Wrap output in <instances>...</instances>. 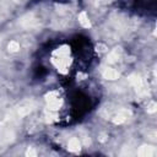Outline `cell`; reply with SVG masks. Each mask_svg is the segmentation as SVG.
I'll return each mask as SVG.
<instances>
[{
	"label": "cell",
	"mask_w": 157,
	"mask_h": 157,
	"mask_svg": "<svg viewBox=\"0 0 157 157\" xmlns=\"http://www.w3.org/2000/svg\"><path fill=\"white\" fill-rule=\"evenodd\" d=\"M53 63L54 65L58 67V70H60L61 72H65L70 65V59H69V49L65 47L59 48L54 56H53Z\"/></svg>",
	"instance_id": "cell-1"
},
{
	"label": "cell",
	"mask_w": 157,
	"mask_h": 157,
	"mask_svg": "<svg viewBox=\"0 0 157 157\" xmlns=\"http://www.w3.org/2000/svg\"><path fill=\"white\" fill-rule=\"evenodd\" d=\"M117 76H118V72L113 69H107L104 71V77H107L109 80H114V78H117Z\"/></svg>",
	"instance_id": "cell-4"
},
{
	"label": "cell",
	"mask_w": 157,
	"mask_h": 157,
	"mask_svg": "<svg viewBox=\"0 0 157 157\" xmlns=\"http://www.w3.org/2000/svg\"><path fill=\"white\" fill-rule=\"evenodd\" d=\"M80 23L82 25V26H85V27H90V21L87 20V17H86V13L85 12H82L81 15H80Z\"/></svg>",
	"instance_id": "cell-5"
},
{
	"label": "cell",
	"mask_w": 157,
	"mask_h": 157,
	"mask_svg": "<svg viewBox=\"0 0 157 157\" xmlns=\"http://www.w3.org/2000/svg\"><path fill=\"white\" fill-rule=\"evenodd\" d=\"M140 156H152L153 153H155V148L153 147H151V146H142V147H140V150H139V152H137Z\"/></svg>",
	"instance_id": "cell-2"
},
{
	"label": "cell",
	"mask_w": 157,
	"mask_h": 157,
	"mask_svg": "<svg viewBox=\"0 0 157 157\" xmlns=\"http://www.w3.org/2000/svg\"><path fill=\"white\" fill-rule=\"evenodd\" d=\"M69 150L70 151H74V152H76V151L80 150V141L76 137H74V139H71L69 141Z\"/></svg>",
	"instance_id": "cell-3"
}]
</instances>
